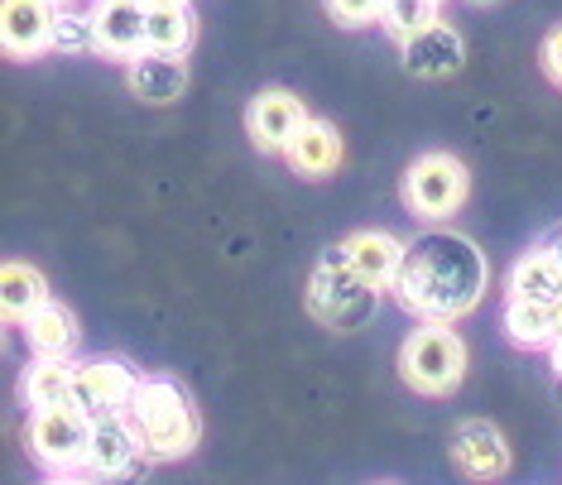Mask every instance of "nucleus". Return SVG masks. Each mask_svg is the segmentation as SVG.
<instances>
[{
    "label": "nucleus",
    "instance_id": "f257e3e1",
    "mask_svg": "<svg viewBox=\"0 0 562 485\" xmlns=\"http://www.w3.org/2000/svg\"><path fill=\"white\" fill-rule=\"evenodd\" d=\"M485 255L457 232H424L408 240L394 293L418 323H457L485 293Z\"/></svg>",
    "mask_w": 562,
    "mask_h": 485
},
{
    "label": "nucleus",
    "instance_id": "f03ea898",
    "mask_svg": "<svg viewBox=\"0 0 562 485\" xmlns=\"http://www.w3.org/2000/svg\"><path fill=\"white\" fill-rule=\"evenodd\" d=\"M125 418L135 424L139 442L155 462H173V456H188L202 438V418H198V404L178 380L169 375H145L135 390Z\"/></svg>",
    "mask_w": 562,
    "mask_h": 485
},
{
    "label": "nucleus",
    "instance_id": "7ed1b4c3",
    "mask_svg": "<svg viewBox=\"0 0 562 485\" xmlns=\"http://www.w3.org/2000/svg\"><path fill=\"white\" fill-rule=\"evenodd\" d=\"M375 298L380 289H370L361 274L347 264V255L341 246H331L323 260H317V270L308 279V308L317 323L337 327V331H356L370 323V313H375Z\"/></svg>",
    "mask_w": 562,
    "mask_h": 485
},
{
    "label": "nucleus",
    "instance_id": "20e7f679",
    "mask_svg": "<svg viewBox=\"0 0 562 485\" xmlns=\"http://www.w3.org/2000/svg\"><path fill=\"white\" fill-rule=\"evenodd\" d=\"M400 375L418 394H452L467 375V341L452 323H424L400 351Z\"/></svg>",
    "mask_w": 562,
    "mask_h": 485
},
{
    "label": "nucleus",
    "instance_id": "39448f33",
    "mask_svg": "<svg viewBox=\"0 0 562 485\" xmlns=\"http://www.w3.org/2000/svg\"><path fill=\"white\" fill-rule=\"evenodd\" d=\"M92 424L97 418L78 404H54V408H34L30 428H24V442H30L34 462H44L48 471H78L87 466V452H92Z\"/></svg>",
    "mask_w": 562,
    "mask_h": 485
},
{
    "label": "nucleus",
    "instance_id": "423d86ee",
    "mask_svg": "<svg viewBox=\"0 0 562 485\" xmlns=\"http://www.w3.org/2000/svg\"><path fill=\"white\" fill-rule=\"evenodd\" d=\"M155 456L145 452L135 424L125 414H101L92 424V452H87V466L78 476L87 485H135L149 471Z\"/></svg>",
    "mask_w": 562,
    "mask_h": 485
},
{
    "label": "nucleus",
    "instance_id": "0eeeda50",
    "mask_svg": "<svg viewBox=\"0 0 562 485\" xmlns=\"http://www.w3.org/2000/svg\"><path fill=\"white\" fill-rule=\"evenodd\" d=\"M467 188H471V178L462 169V159H452V155H424V159L408 163V173H404L408 212L428 216V222L452 216L467 202Z\"/></svg>",
    "mask_w": 562,
    "mask_h": 485
},
{
    "label": "nucleus",
    "instance_id": "6e6552de",
    "mask_svg": "<svg viewBox=\"0 0 562 485\" xmlns=\"http://www.w3.org/2000/svg\"><path fill=\"white\" fill-rule=\"evenodd\" d=\"M139 380H145V375H135L125 361H87V365H78V390H72V404L87 408L92 418L125 414L131 399H135V390H139Z\"/></svg>",
    "mask_w": 562,
    "mask_h": 485
},
{
    "label": "nucleus",
    "instance_id": "1a4fd4ad",
    "mask_svg": "<svg viewBox=\"0 0 562 485\" xmlns=\"http://www.w3.org/2000/svg\"><path fill=\"white\" fill-rule=\"evenodd\" d=\"M54 0H5L0 5V40H5L10 58H40L54 44V24H58Z\"/></svg>",
    "mask_w": 562,
    "mask_h": 485
},
{
    "label": "nucleus",
    "instance_id": "9d476101",
    "mask_svg": "<svg viewBox=\"0 0 562 485\" xmlns=\"http://www.w3.org/2000/svg\"><path fill=\"white\" fill-rule=\"evenodd\" d=\"M145 20H149L145 0H97L92 5L97 54H106V58L145 54Z\"/></svg>",
    "mask_w": 562,
    "mask_h": 485
},
{
    "label": "nucleus",
    "instance_id": "9b49d317",
    "mask_svg": "<svg viewBox=\"0 0 562 485\" xmlns=\"http://www.w3.org/2000/svg\"><path fill=\"white\" fill-rule=\"evenodd\" d=\"M452 462L467 471L471 481H495L509 471V442L501 438V428L485 418H467L452 428Z\"/></svg>",
    "mask_w": 562,
    "mask_h": 485
},
{
    "label": "nucleus",
    "instance_id": "f8f14e48",
    "mask_svg": "<svg viewBox=\"0 0 562 485\" xmlns=\"http://www.w3.org/2000/svg\"><path fill=\"white\" fill-rule=\"evenodd\" d=\"M250 139L260 149H274V155H284L289 149V139L308 125V106H303L293 92H260L250 101Z\"/></svg>",
    "mask_w": 562,
    "mask_h": 485
},
{
    "label": "nucleus",
    "instance_id": "ddd939ff",
    "mask_svg": "<svg viewBox=\"0 0 562 485\" xmlns=\"http://www.w3.org/2000/svg\"><path fill=\"white\" fill-rule=\"evenodd\" d=\"M404 240L390 236V232H356L341 240V255H347V264L356 274L366 279L370 289H394V279H400V264H404Z\"/></svg>",
    "mask_w": 562,
    "mask_h": 485
},
{
    "label": "nucleus",
    "instance_id": "4468645a",
    "mask_svg": "<svg viewBox=\"0 0 562 485\" xmlns=\"http://www.w3.org/2000/svg\"><path fill=\"white\" fill-rule=\"evenodd\" d=\"M125 82H131V92L139 101H149V106H164V101L183 97L188 87V68L178 54H159V48H145V54L125 58Z\"/></svg>",
    "mask_w": 562,
    "mask_h": 485
},
{
    "label": "nucleus",
    "instance_id": "2eb2a0df",
    "mask_svg": "<svg viewBox=\"0 0 562 485\" xmlns=\"http://www.w3.org/2000/svg\"><path fill=\"white\" fill-rule=\"evenodd\" d=\"M462 34L452 30V24H428L424 34H414V40H404V68L414 72V78H447V72L462 68Z\"/></svg>",
    "mask_w": 562,
    "mask_h": 485
},
{
    "label": "nucleus",
    "instance_id": "dca6fc26",
    "mask_svg": "<svg viewBox=\"0 0 562 485\" xmlns=\"http://www.w3.org/2000/svg\"><path fill=\"white\" fill-rule=\"evenodd\" d=\"M20 331H24V341H30L34 356H54V361H72V351H78V341H82L78 317L63 308V303H54V298L24 317Z\"/></svg>",
    "mask_w": 562,
    "mask_h": 485
},
{
    "label": "nucleus",
    "instance_id": "f3484780",
    "mask_svg": "<svg viewBox=\"0 0 562 485\" xmlns=\"http://www.w3.org/2000/svg\"><path fill=\"white\" fill-rule=\"evenodd\" d=\"M284 159H289V169H293V173H303V178H323V173H331V169L341 163V135L331 131L327 121H313V116H308V125H303V131L289 139Z\"/></svg>",
    "mask_w": 562,
    "mask_h": 485
},
{
    "label": "nucleus",
    "instance_id": "a211bd4d",
    "mask_svg": "<svg viewBox=\"0 0 562 485\" xmlns=\"http://www.w3.org/2000/svg\"><path fill=\"white\" fill-rule=\"evenodd\" d=\"M78 390V365L54 361V356H34V365L20 375V399L34 408H54V404H72Z\"/></svg>",
    "mask_w": 562,
    "mask_h": 485
},
{
    "label": "nucleus",
    "instance_id": "6ab92c4d",
    "mask_svg": "<svg viewBox=\"0 0 562 485\" xmlns=\"http://www.w3.org/2000/svg\"><path fill=\"white\" fill-rule=\"evenodd\" d=\"M505 331L509 341H519V347H553L558 341V303H539V298H519V293H509L505 298Z\"/></svg>",
    "mask_w": 562,
    "mask_h": 485
},
{
    "label": "nucleus",
    "instance_id": "aec40b11",
    "mask_svg": "<svg viewBox=\"0 0 562 485\" xmlns=\"http://www.w3.org/2000/svg\"><path fill=\"white\" fill-rule=\"evenodd\" d=\"M198 40V20L188 10V0H173V5H149L145 20V48H159V54H188Z\"/></svg>",
    "mask_w": 562,
    "mask_h": 485
},
{
    "label": "nucleus",
    "instance_id": "412c9836",
    "mask_svg": "<svg viewBox=\"0 0 562 485\" xmlns=\"http://www.w3.org/2000/svg\"><path fill=\"white\" fill-rule=\"evenodd\" d=\"M509 293H519V298H539V303H562V264L543 246L519 255L515 270H509Z\"/></svg>",
    "mask_w": 562,
    "mask_h": 485
},
{
    "label": "nucleus",
    "instance_id": "4be33fe9",
    "mask_svg": "<svg viewBox=\"0 0 562 485\" xmlns=\"http://www.w3.org/2000/svg\"><path fill=\"white\" fill-rule=\"evenodd\" d=\"M0 303H5L10 323H24L34 308H44V303H48L44 274L34 270V264H24V260H10L5 274H0Z\"/></svg>",
    "mask_w": 562,
    "mask_h": 485
},
{
    "label": "nucleus",
    "instance_id": "5701e85b",
    "mask_svg": "<svg viewBox=\"0 0 562 485\" xmlns=\"http://www.w3.org/2000/svg\"><path fill=\"white\" fill-rule=\"evenodd\" d=\"M438 5L442 0H385L380 24L404 44V40H414V34H424L428 24H438Z\"/></svg>",
    "mask_w": 562,
    "mask_h": 485
},
{
    "label": "nucleus",
    "instance_id": "b1692460",
    "mask_svg": "<svg viewBox=\"0 0 562 485\" xmlns=\"http://www.w3.org/2000/svg\"><path fill=\"white\" fill-rule=\"evenodd\" d=\"M54 54H87L97 48V34H92V15H78L72 5L58 10V24H54Z\"/></svg>",
    "mask_w": 562,
    "mask_h": 485
},
{
    "label": "nucleus",
    "instance_id": "393cba45",
    "mask_svg": "<svg viewBox=\"0 0 562 485\" xmlns=\"http://www.w3.org/2000/svg\"><path fill=\"white\" fill-rule=\"evenodd\" d=\"M385 0H327V15L337 24H366V20H380Z\"/></svg>",
    "mask_w": 562,
    "mask_h": 485
},
{
    "label": "nucleus",
    "instance_id": "a878e982",
    "mask_svg": "<svg viewBox=\"0 0 562 485\" xmlns=\"http://www.w3.org/2000/svg\"><path fill=\"white\" fill-rule=\"evenodd\" d=\"M543 68H548V78L562 87V30H553L543 40Z\"/></svg>",
    "mask_w": 562,
    "mask_h": 485
},
{
    "label": "nucleus",
    "instance_id": "bb28decb",
    "mask_svg": "<svg viewBox=\"0 0 562 485\" xmlns=\"http://www.w3.org/2000/svg\"><path fill=\"white\" fill-rule=\"evenodd\" d=\"M543 250H548V255H553V260L562 264V232H553V236H548V240H543Z\"/></svg>",
    "mask_w": 562,
    "mask_h": 485
},
{
    "label": "nucleus",
    "instance_id": "cd10ccee",
    "mask_svg": "<svg viewBox=\"0 0 562 485\" xmlns=\"http://www.w3.org/2000/svg\"><path fill=\"white\" fill-rule=\"evenodd\" d=\"M44 485H87L82 476H72V471H58V476L54 481H44Z\"/></svg>",
    "mask_w": 562,
    "mask_h": 485
},
{
    "label": "nucleus",
    "instance_id": "c85d7f7f",
    "mask_svg": "<svg viewBox=\"0 0 562 485\" xmlns=\"http://www.w3.org/2000/svg\"><path fill=\"white\" fill-rule=\"evenodd\" d=\"M548 361H553V370H558V375H562V337L553 341V347H548Z\"/></svg>",
    "mask_w": 562,
    "mask_h": 485
},
{
    "label": "nucleus",
    "instance_id": "c756f323",
    "mask_svg": "<svg viewBox=\"0 0 562 485\" xmlns=\"http://www.w3.org/2000/svg\"><path fill=\"white\" fill-rule=\"evenodd\" d=\"M145 5H173V0H145Z\"/></svg>",
    "mask_w": 562,
    "mask_h": 485
},
{
    "label": "nucleus",
    "instance_id": "7c9ffc66",
    "mask_svg": "<svg viewBox=\"0 0 562 485\" xmlns=\"http://www.w3.org/2000/svg\"><path fill=\"white\" fill-rule=\"evenodd\" d=\"M54 5H78V0H54Z\"/></svg>",
    "mask_w": 562,
    "mask_h": 485
},
{
    "label": "nucleus",
    "instance_id": "2f4dec72",
    "mask_svg": "<svg viewBox=\"0 0 562 485\" xmlns=\"http://www.w3.org/2000/svg\"><path fill=\"white\" fill-rule=\"evenodd\" d=\"M476 5H491V0H476Z\"/></svg>",
    "mask_w": 562,
    "mask_h": 485
}]
</instances>
